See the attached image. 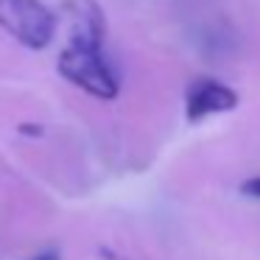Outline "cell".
I'll list each match as a JSON object with an SVG mask.
<instances>
[{
    "label": "cell",
    "instance_id": "6da1fadb",
    "mask_svg": "<svg viewBox=\"0 0 260 260\" xmlns=\"http://www.w3.org/2000/svg\"><path fill=\"white\" fill-rule=\"evenodd\" d=\"M56 25V14L42 0H0V28L31 51L51 45Z\"/></svg>",
    "mask_w": 260,
    "mask_h": 260
},
{
    "label": "cell",
    "instance_id": "7a4b0ae2",
    "mask_svg": "<svg viewBox=\"0 0 260 260\" xmlns=\"http://www.w3.org/2000/svg\"><path fill=\"white\" fill-rule=\"evenodd\" d=\"M59 76L70 81L73 87L84 90L87 95L101 98V101H112L120 92L118 73L112 64L104 59L101 51H81V48H64L59 53Z\"/></svg>",
    "mask_w": 260,
    "mask_h": 260
},
{
    "label": "cell",
    "instance_id": "3957f363",
    "mask_svg": "<svg viewBox=\"0 0 260 260\" xmlns=\"http://www.w3.org/2000/svg\"><path fill=\"white\" fill-rule=\"evenodd\" d=\"M56 20L68 28V48L81 51H101L107 40V17L98 0H62Z\"/></svg>",
    "mask_w": 260,
    "mask_h": 260
},
{
    "label": "cell",
    "instance_id": "277c9868",
    "mask_svg": "<svg viewBox=\"0 0 260 260\" xmlns=\"http://www.w3.org/2000/svg\"><path fill=\"white\" fill-rule=\"evenodd\" d=\"M238 92L232 87L221 84L215 79H199L187 87L185 95V118L190 123L210 118V115H221V112H232L238 109Z\"/></svg>",
    "mask_w": 260,
    "mask_h": 260
},
{
    "label": "cell",
    "instance_id": "5b68a950",
    "mask_svg": "<svg viewBox=\"0 0 260 260\" xmlns=\"http://www.w3.org/2000/svg\"><path fill=\"white\" fill-rule=\"evenodd\" d=\"M241 193H246V196H252V199H260V176H252V179L243 182Z\"/></svg>",
    "mask_w": 260,
    "mask_h": 260
},
{
    "label": "cell",
    "instance_id": "8992f818",
    "mask_svg": "<svg viewBox=\"0 0 260 260\" xmlns=\"http://www.w3.org/2000/svg\"><path fill=\"white\" fill-rule=\"evenodd\" d=\"M31 260H62V254H59V249H45V252L34 254Z\"/></svg>",
    "mask_w": 260,
    "mask_h": 260
}]
</instances>
